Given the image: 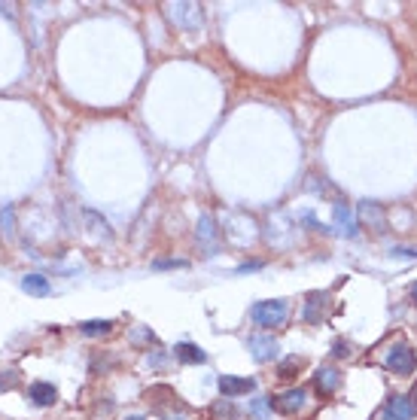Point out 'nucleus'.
<instances>
[{
  "instance_id": "nucleus-1",
  "label": "nucleus",
  "mask_w": 417,
  "mask_h": 420,
  "mask_svg": "<svg viewBox=\"0 0 417 420\" xmlns=\"http://www.w3.org/2000/svg\"><path fill=\"white\" fill-rule=\"evenodd\" d=\"M250 320L256 323L259 329H274V326H283V320H287V302H283V299L256 302L250 308Z\"/></svg>"
},
{
  "instance_id": "nucleus-2",
  "label": "nucleus",
  "mask_w": 417,
  "mask_h": 420,
  "mask_svg": "<svg viewBox=\"0 0 417 420\" xmlns=\"http://www.w3.org/2000/svg\"><path fill=\"white\" fill-rule=\"evenodd\" d=\"M414 351L409 344H396V347H390V353H387V360H384V365L390 368V372H396V375H411L414 372Z\"/></svg>"
},
{
  "instance_id": "nucleus-3",
  "label": "nucleus",
  "mask_w": 417,
  "mask_h": 420,
  "mask_svg": "<svg viewBox=\"0 0 417 420\" xmlns=\"http://www.w3.org/2000/svg\"><path fill=\"white\" fill-rule=\"evenodd\" d=\"M384 420H411L414 417V402L409 396H393L381 412Z\"/></svg>"
},
{
  "instance_id": "nucleus-4",
  "label": "nucleus",
  "mask_w": 417,
  "mask_h": 420,
  "mask_svg": "<svg viewBox=\"0 0 417 420\" xmlns=\"http://www.w3.org/2000/svg\"><path fill=\"white\" fill-rule=\"evenodd\" d=\"M360 220L369 222L375 232H387V213H384V208H381V204H375V201H362L360 204Z\"/></svg>"
},
{
  "instance_id": "nucleus-5",
  "label": "nucleus",
  "mask_w": 417,
  "mask_h": 420,
  "mask_svg": "<svg viewBox=\"0 0 417 420\" xmlns=\"http://www.w3.org/2000/svg\"><path fill=\"white\" fill-rule=\"evenodd\" d=\"M247 347L253 351V360L259 363H268L278 356V341H271V338H262V335H250L247 338Z\"/></svg>"
},
{
  "instance_id": "nucleus-6",
  "label": "nucleus",
  "mask_w": 417,
  "mask_h": 420,
  "mask_svg": "<svg viewBox=\"0 0 417 420\" xmlns=\"http://www.w3.org/2000/svg\"><path fill=\"white\" fill-rule=\"evenodd\" d=\"M28 399L34 405H40V408H46V405H55L58 402V390L52 384H46V381H34L28 387Z\"/></svg>"
},
{
  "instance_id": "nucleus-7",
  "label": "nucleus",
  "mask_w": 417,
  "mask_h": 420,
  "mask_svg": "<svg viewBox=\"0 0 417 420\" xmlns=\"http://www.w3.org/2000/svg\"><path fill=\"white\" fill-rule=\"evenodd\" d=\"M332 217H335V225L348 234V238H357V220H353V213L350 208L344 201H335L332 204Z\"/></svg>"
},
{
  "instance_id": "nucleus-8",
  "label": "nucleus",
  "mask_w": 417,
  "mask_h": 420,
  "mask_svg": "<svg viewBox=\"0 0 417 420\" xmlns=\"http://www.w3.org/2000/svg\"><path fill=\"white\" fill-rule=\"evenodd\" d=\"M253 387H256V384H253L250 378H235V375H222L219 378V393L226 396V399L241 396V393H250Z\"/></svg>"
},
{
  "instance_id": "nucleus-9",
  "label": "nucleus",
  "mask_w": 417,
  "mask_h": 420,
  "mask_svg": "<svg viewBox=\"0 0 417 420\" xmlns=\"http://www.w3.org/2000/svg\"><path fill=\"white\" fill-rule=\"evenodd\" d=\"M314 381H317V393L320 396H329V393H335V387L341 384V375H338V368H320Z\"/></svg>"
},
{
  "instance_id": "nucleus-10",
  "label": "nucleus",
  "mask_w": 417,
  "mask_h": 420,
  "mask_svg": "<svg viewBox=\"0 0 417 420\" xmlns=\"http://www.w3.org/2000/svg\"><path fill=\"white\" fill-rule=\"evenodd\" d=\"M326 299H329L326 293H311L308 308H304V320H308V323H320L323 314H326Z\"/></svg>"
},
{
  "instance_id": "nucleus-11",
  "label": "nucleus",
  "mask_w": 417,
  "mask_h": 420,
  "mask_svg": "<svg viewBox=\"0 0 417 420\" xmlns=\"http://www.w3.org/2000/svg\"><path fill=\"white\" fill-rule=\"evenodd\" d=\"M274 405H278L283 414L299 412V408L304 405V390H302V387H296V390H287L283 396H278V402H274Z\"/></svg>"
},
{
  "instance_id": "nucleus-12",
  "label": "nucleus",
  "mask_w": 417,
  "mask_h": 420,
  "mask_svg": "<svg viewBox=\"0 0 417 420\" xmlns=\"http://www.w3.org/2000/svg\"><path fill=\"white\" fill-rule=\"evenodd\" d=\"M174 356H177V360H183V363H207V353L201 351L198 344H189V341L177 344L174 347Z\"/></svg>"
},
{
  "instance_id": "nucleus-13",
  "label": "nucleus",
  "mask_w": 417,
  "mask_h": 420,
  "mask_svg": "<svg viewBox=\"0 0 417 420\" xmlns=\"http://www.w3.org/2000/svg\"><path fill=\"white\" fill-rule=\"evenodd\" d=\"M22 290L30 293V295H49V293H52V286H49V280L43 278V274H25V278H22Z\"/></svg>"
},
{
  "instance_id": "nucleus-14",
  "label": "nucleus",
  "mask_w": 417,
  "mask_h": 420,
  "mask_svg": "<svg viewBox=\"0 0 417 420\" xmlns=\"http://www.w3.org/2000/svg\"><path fill=\"white\" fill-rule=\"evenodd\" d=\"M110 329H113V323L110 320H88L79 326V332L88 335V338H95V335H110Z\"/></svg>"
},
{
  "instance_id": "nucleus-15",
  "label": "nucleus",
  "mask_w": 417,
  "mask_h": 420,
  "mask_svg": "<svg viewBox=\"0 0 417 420\" xmlns=\"http://www.w3.org/2000/svg\"><path fill=\"white\" fill-rule=\"evenodd\" d=\"M299 368H302L299 356H287V360L280 363V368H278V378H292V372H299Z\"/></svg>"
},
{
  "instance_id": "nucleus-16",
  "label": "nucleus",
  "mask_w": 417,
  "mask_h": 420,
  "mask_svg": "<svg viewBox=\"0 0 417 420\" xmlns=\"http://www.w3.org/2000/svg\"><path fill=\"white\" fill-rule=\"evenodd\" d=\"M18 384V372L16 368H6V372H0V390H13Z\"/></svg>"
},
{
  "instance_id": "nucleus-17",
  "label": "nucleus",
  "mask_w": 417,
  "mask_h": 420,
  "mask_svg": "<svg viewBox=\"0 0 417 420\" xmlns=\"http://www.w3.org/2000/svg\"><path fill=\"white\" fill-rule=\"evenodd\" d=\"M268 405H271V399H256V402L250 405V412L256 414V417H265L268 414Z\"/></svg>"
},
{
  "instance_id": "nucleus-18",
  "label": "nucleus",
  "mask_w": 417,
  "mask_h": 420,
  "mask_svg": "<svg viewBox=\"0 0 417 420\" xmlns=\"http://www.w3.org/2000/svg\"><path fill=\"white\" fill-rule=\"evenodd\" d=\"M198 234H201L205 241H210L213 234H217V232H213V220H210V217H201V229H198Z\"/></svg>"
},
{
  "instance_id": "nucleus-19",
  "label": "nucleus",
  "mask_w": 417,
  "mask_h": 420,
  "mask_svg": "<svg viewBox=\"0 0 417 420\" xmlns=\"http://www.w3.org/2000/svg\"><path fill=\"white\" fill-rule=\"evenodd\" d=\"M213 414L217 417H235V408H232L229 402H219L217 408H213Z\"/></svg>"
},
{
  "instance_id": "nucleus-20",
  "label": "nucleus",
  "mask_w": 417,
  "mask_h": 420,
  "mask_svg": "<svg viewBox=\"0 0 417 420\" xmlns=\"http://www.w3.org/2000/svg\"><path fill=\"white\" fill-rule=\"evenodd\" d=\"M186 262H180V259H159L156 262V268H183Z\"/></svg>"
},
{
  "instance_id": "nucleus-21",
  "label": "nucleus",
  "mask_w": 417,
  "mask_h": 420,
  "mask_svg": "<svg viewBox=\"0 0 417 420\" xmlns=\"http://www.w3.org/2000/svg\"><path fill=\"white\" fill-rule=\"evenodd\" d=\"M335 356H350V344L348 341H335Z\"/></svg>"
},
{
  "instance_id": "nucleus-22",
  "label": "nucleus",
  "mask_w": 417,
  "mask_h": 420,
  "mask_svg": "<svg viewBox=\"0 0 417 420\" xmlns=\"http://www.w3.org/2000/svg\"><path fill=\"white\" fill-rule=\"evenodd\" d=\"M393 256H409V259H417V250H409V247H396V250H390Z\"/></svg>"
},
{
  "instance_id": "nucleus-23",
  "label": "nucleus",
  "mask_w": 417,
  "mask_h": 420,
  "mask_svg": "<svg viewBox=\"0 0 417 420\" xmlns=\"http://www.w3.org/2000/svg\"><path fill=\"white\" fill-rule=\"evenodd\" d=\"M262 268V262H247V265H241L238 274H247V271H259Z\"/></svg>"
},
{
  "instance_id": "nucleus-24",
  "label": "nucleus",
  "mask_w": 417,
  "mask_h": 420,
  "mask_svg": "<svg viewBox=\"0 0 417 420\" xmlns=\"http://www.w3.org/2000/svg\"><path fill=\"white\" fill-rule=\"evenodd\" d=\"M409 293H411V299H414V302H417V283H414V286H411V290H409Z\"/></svg>"
},
{
  "instance_id": "nucleus-25",
  "label": "nucleus",
  "mask_w": 417,
  "mask_h": 420,
  "mask_svg": "<svg viewBox=\"0 0 417 420\" xmlns=\"http://www.w3.org/2000/svg\"><path fill=\"white\" fill-rule=\"evenodd\" d=\"M125 420H147V417H140V414H135V417H125Z\"/></svg>"
},
{
  "instance_id": "nucleus-26",
  "label": "nucleus",
  "mask_w": 417,
  "mask_h": 420,
  "mask_svg": "<svg viewBox=\"0 0 417 420\" xmlns=\"http://www.w3.org/2000/svg\"><path fill=\"white\" fill-rule=\"evenodd\" d=\"M414 399H417V387H414ZM414 408H417V405H414Z\"/></svg>"
}]
</instances>
